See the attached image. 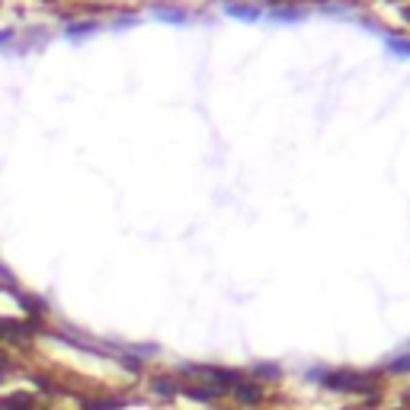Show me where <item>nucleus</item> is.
I'll return each instance as SVG.
<instances>
[{
    "label": "nucleus",
    "instance_id": "1",
    "mask_svg": "<svg viewBox=\"0 0 410 410\" xmlns=\"http://www.w3.org/2000/svg\"><path fill=\"white\" fill-rule=\"evenodd\" d=\"M318 381L324 388H330V391H337V395H362L369 404L379 397V391H375V379H369V375H362V372H353V369L324 372Z\"/></svg>",
    "mask_w": 410,
    "mask_h": 410
},
{
    "label": "nucleus",
    "instance_id": "2",
    "mask_svg": "<svg viewBox=\"0 0 410 410\" xmlns=\"http://www.w3.org/2000/svg\"><path fill=\"white\" fill-rule=\"evenodd\" d=\"M38 327L32 320H16V318H0V340H10V343H23L36 334Z\"/></svg>",
    "mask_w": 410,
    "mask_h": 410
},
{
    "label": "nucleus",
    "instance_id": "3",
    "mask_svg": "<svg viewBox=\"0 0 410 410\" xmlns=\"http://www.w3.org/2000/svg\"><path fill=\"white\" fill-rule=\"evenodd\" d=\"M228 395L234 397L241 407H253V404L263 401V388H260L253 379H241V381H237V385L228 391Z\"/></svg>",
    "mask_w": 410,
    "mask_h": 410
},
{
    "label": "nucleus",
    "instance_id": "4",
    "mask_svg": "<svg viewBox=\"0 0 410 410\" xmlns=\"http://www.w3.org/2000/svg\"><path fill=\"white\" fill-rule=\"evenodd\" d=\"M180 395L186 397V401H196V404H212V401H218L225 391H218V388H212V385H205V381H192V385H183L180 388Z\"/></svg>",
    "mask_w": 410,
    "mask_h": 410
},
{
    "label": "nucleus",
    "instance_id": "5",
    "mask_svg": "<svg viewBox=\"0 0 410 410\" xmlns=\"http://www.w3.org/2000/svg\"><path fill=\"white\" fill-rule=\"evenodd\" d=\"M148 388H151L160 401H174V397L180 395V388H176V381L170 379V375H151V379H148Z\"/></svg>",
    "mask_w": 410,
    "mask_h": 410
},
{
    "label": "nucleus",
    "instance_id": "6",
    "mask_svg": "<svg viewBox=\"0 0 410 410\" xmlns=\"http://www.w3.org/2000/svg\"><path fill=\"white\" fill-rule=\"evenodd\" d=\"M0 410H36V397L26 395V391H20V395L13 391L10 397L0 401Z\"/></svg>",
    "mask_w": 410,
    "mask_h": 410
},
{
    "label": "nucleus",
    "instance_id": "7",
    "mask_svg": "<svg viewBox=\"0 0 410 410\" xmlns=\"http://www.w3.org/2000/svg\"><path fill=\"white\" fill-rule=\"evenodd\" d=\"M279 375H282V369L279 365H273V362H260V365H253L250 369V379L257 381H279Z\"/></svg>",
    "mask_w": 410,
    "mask_h": 410
},
{
    "label": "nucleus",
    "instance_id": "8",
    "mask_svg": "<svg viewBox=\"0 0 410 410\" xmlns=\"http://www.w3.org/2000/svg\"><path fill=\"white\" fill-rule=\"evenodd\" d=\"M80 407L84 410H119L125 404H122V397H87Z\"/></svg>",
    "mask_w": 410,
    "mask_h": 410
},
{
    "label": "nucleus",
    "instance_id": "9",
    "mask_svg": "<svg viewBox=\"0 0 410 410\" xmlns=\"http://www.w3.org/2000/svg\"><path fill=\"white\" fill-rule=\"evenodd\" d=\"M388 372H391V375H410V353H407V356L391 359V362H388Z\"/></svg>",
    "mask_w": 410,
    "mask_h": 410
},
{
    "label": "nucleus",
    "instance_id": "10",
    "mask_svg": "<svg viewBox=\"0 0 410 410\" xmlns=\"http://www.w3.org/2000/svg\"><path fill=\"white\" fill-rule=\"evenodd\" d=\"M23 308H26L29 314H36V318H42V314L48 311L45 302H38V298H29V295H23Z\"/></svg>",
    "mask_w": 410,
    "mask_h": 410
},
{
    "label": "nucleus",
    "instance_id": "11",
    "mask_svg": "<svg viewBox=\"0 0 410 410\" xmlns=\"http://www.w3.org/2000/svg\"><path fill=\"white\" fill-rule=\"evenodd\" d=\"M10 369H13V362H10V359L3 356V353H0V381H3V379L10 375Z\"/></svg>",
    "mask_w": 410,
    "mask_h": 410
}]
</instances>
